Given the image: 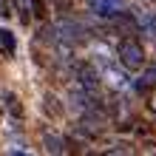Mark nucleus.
<instances>
[{"instance_id":"f257e3e1","label":"nucleus","mask_w":156,"mask_h":156,"mask_svg":"<svg viewBox=\"0 0 156 156\" xmlns=\"http://www.w3.org/2000/svg\"><path fill=\"white\" fill-rule=\"evenodd\" d=\"M116 62H119L122 68H128V71H139L145 62H148L142 40H136L133 34L119 37V40H116Z\"/></svg>"},{"instance_id":"f03ea898","label":"nucleus","mask_w":156,"mask_h":156,"mask_svg":"<svg viewBox=\"0 0 156 156\" xmlns=\"http://www.w3.org/2000/svg\"><path fill=\"white\" fill-rule=\"evenodd\" d=\"M74 77H77V88H82L88 97H99V71H97V66H91V62H77L74 66Z\"/></svg>"},{"instance_id":"7ed1b4c3","label":"nucleus","mask_w":156,"mask_h":156,"mask_svg":"<svg viewBox=\"0 0 156 156\" xmlns=\"http://www.w3.org/2000/svg\"><path fill=\"white\" fill-rule=\"evenodd\" d=\"M88 9L97 20H114L125 9V0H88Z\"/></svg>"},{"instance_id":"20e7f679","label":"nucleus","mask_w":156,"mask_h":156,"mask_svg":"<svg viewBox=\"0 0 156 156\" xmlns=\"http://www.w3.org/2000/svg\"><path fill=\"white\" fill-rule=\"evenodd\" d=\"M133 88L139 91V94H151V91L156 88V60L151 62H145V66L139 68V77L133 80Z\"/></svg>"},{"instance_id":"39448f33","label":"nucleus","mask_w":156,"mask_h":156,"mask_svg":"<svg viewBox=\"0 0 156 156\" xmlns=\"http://www.w3.org/2000/svg\"><path fill=\"white\" fill-rule=\"evenodd\" d=\"M40 139H43V151H45V153H51V156H62V153H68V151H66V139H62L60 133L48 131V128H43Z\"/></svg>"},{"instance_id":"423d86ee","label":"nucleus","mask_w":156,"mask_h":156,"mask_svg":"<svg viewBox=\"0 0 156 156\" xmlns=\"http://www.w3.org/2000/svg\"><path fill=\"white\" fill-rule=\"evenodd\" d=\"M99 62H102V74H99V77H105V80L111 82L114 88H125V85H128L125 74L119 71V62H114V60H105V57H99Z\"/></svg>"},{"instance_id":"0eeeda50","label":"nucleus","mask_w":156,"mask_h":156,"mask_svg":"<svg viewBox=\"0 0 156 156\" xmlns=\"http://www.w3.org/2000/svg\"><path fill=\"white\" fill-rule=\"evenodd\" d=\"M3 102H6V111L12 114L17 122H20V119H23V105H20V97H17V94H12V91H6V94H3Z\"/></svg>"},{"instance_id":"6e6552de","label":"nucleus","mask_w":156,"mask_h":156,"mask_svg":"<svg viewBox=\"0 0 156 156\" xmlns=\"http://www.w3.org/2000/svg\"><path fill=\"white\" fill-rule=\"evenodd\" d=\"M0 48H3L9 57H14V54H17V37L9 29H0Z\"/></svg>"},{"instance_id":"1a4fd4ad","label":"nucleus","mask_w":156,"mask_h":156,"mask_svg":"<svg viewBox=\"0 0 156 156\" xmlns=\"http://www.w3.org/2000/svg\"><path fill=\"white\" fill-rule=\"evenodd\" d=\"M12 3H14V12L20 17V23L29 26L31 23V0H12Z\"/></svg>"},{"instance_id":"9d476101","label":"nucleus","mask_w":156,"mask_h":156,"mask_svg":"<svg viewBox=\"0 0 156 156\" xmlns=\"http://www.w3.org/2000/svg\"><path fill=\"white\" fill-rule=\"evenodd\" d=\"M102 153L105 156H116V153L128 156V153H133V145H128V142H108L105 148H102Z\"/></svg>"},{"instance_id":"9b49d317","label":"nucleus","mask_w":156,"mask_h":156,"mask_svg":"<svg viewBox=\"0 0 156 156\" xmlns=\"http://www.w3.org/2000/svg\"><path fill=\"white\" fill-rule=\"evenodd\" d=\"M45 111H48L51 116H60L62 114V108H60V102H57V97H54V94H45Z\"/></svg>"},{"instance_id":"f8f14e48","label":"nucleus","mask_w":156,"mask_h":156,"mask_svg":"<svg viewBox=\"0 0 156 156\" xmlns=\"http://www.w3.org/2000/svg\"><path fill=\"white\" fill-rule=\"evenodd\" d=\"M45 0H31V20H43L45 17Z\"/></svg>"},{"instance_id":"ddd939ff","label":"nucleus","mask_w":156,"mask_h":156,"mask_svg":"<svg viewBox=\"0 0 156 156\" xmlns=\"http://www.w3.org/2000/svg\"><path fill=\"white\" fill-rule=\"evenodd\" d=\"M0 17H12V6H9V0H0Z\"/></svg>"},{"instance_id":"4468645a","label":"nucleus","mask_w":156,"mask_h":156,"mask_svg":"<svg viewBox=\"0 0 156 156\" xmlns=\"http://www.w3.org/2000/svg\"><path fill=\"white\" fill-rule=\"evenodd\" d=\"M142 153H156V142H145L142 145Z\"/></svg>"}]
</instances>
